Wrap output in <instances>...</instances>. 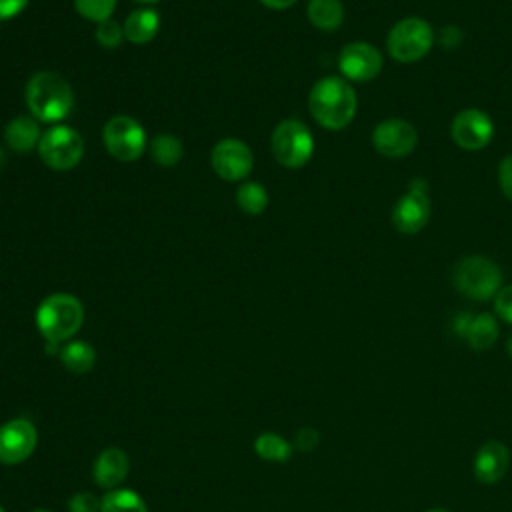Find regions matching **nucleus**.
Here are the masks:
<instances>
[{"label": "nucleus", "instance_id": "f257e3e1", "mask_svg": "<svg viewBox=\"0 0 512 512\" xmlns=\"http://www.w3.org/2000/svg\"><path fill=\"white\" fill-rule=\"evenodd\" d=\"M308 110L314 120L328 130L346 128L356 116V92L346 80L326 76L312 86Z\"/></svg>", "mask_w": 512, "mask_h": 512}, {"label": "nucleus", "instance_id": "f03ea898", "mask_svg": "<svg viewBox=\"0 0 512 512\" xmlns=\"http://www.w3.org/2000/svg\"><path fill=\"white\" fill-rule=\"evenodd\" d=\"M24 96L30 114L36 120L48 124L64 120L74 106V94L70 84L66 82V78L50 70L36 72L28 80Z\"/></svg>", "mask_w": 512, "mask_h": 512}, {"label": "nucleus", "instance_id": "7ed1b4c3", "mask_svg": "<svg viewBox=\"0 0 512 512\" xmlns=\"http://www.w3.org/2000/svg\"><path fill=\"white\" fill-rule=\"evenodd\" d=\"M84 322L82 302L66 292L46 296L36 308V328L46 342L60 344L72 338Z\"/></svg>", "mask_w": 512, "mask_h": 512}, {"label": "nucleus", "instance_id": "20e7f679", "mask_svg": "<svg viewBox=\"0 0 512 512\" xmlns=\"http://www.w3.org/2000/svg\"><path fill=\"white\" fill-rule=\"evenodd\" d=\"M452 282L458 292L474 300H488L498 294L502 274L496 262L486 256H466L452 272Z\"/></svg>", "mask_w": 512, "mask_h": 512}, {"label": "nucleus", "instance_id": "39448f33", "mask_svg": "<svg viewBox=\"0 0 512 512\" xmlns=\"http://www.w3.org/2000/svg\"><path fill=\"white\" fill-rule=\"evenodd\" d=\"M434 44V30L424 18H404L388 32L386 48L396 62H418L424 58Z\"/></svg>", "mask_w": 512, "mask_h": 512}, {"label": "nucleus", "instance_id": "423d86ee", "mask_svg": "<svg viewBox=\"0 0 512 512\" xmlns=\"http://www.w3.org/2000/svg\"><path fill=\"white\" fill-rule=\"evenodd\" d=\"M270 148L276 162H280L284 168H302L312 158L314 138L304 122L286 118L276 124L270 138Z\"/></svg>", "mask_w": 512, "mask_h": 512}, {"label": "nucleus", "instance_id": "0eeeda50", "mask_svg": "<svg viewBox=\"0 0 512 512\" xmlns=\"http://www.w3.org/2000/svg\"><path fill=\"white\" fill-rule=\"evenodd\" d=\"M40 160L52 170H72L84 154V140L78 130L56 124L40 136L38 142Z\"/></svg>", "mask_w": 512, "mask_h": 512}, {"label": "nucleus", "instance_id": "6e6552de", "mask_svg": "<svg viewBox=\"0 0 512 512\" xmlns=\"http://www.w3.org/2000/svg\"><path fill=\"white\" fill-rule=\"evenodd\" d=\"M102 140L106 150L122 162H132L138 160L144 150H146V132L138 120L132 116H112L104 130H102Z\"/></svg>", "mask_w": 512, "mask_h": 512}, {"label": "nucleus", "instance_id": "1a4fd4ad", "mask_svg": "<svg viewBox=\"0 0 512 512\" xmlns=\"http://www.w3.org/2000/svg\"><path fill=\"white\" fill-rule=\"evenodd\" d=\"M210 164L212 170L228 182L244 180L254 166V156L248 144H244L238 138H224L216 142V146L210 152Z\"/></svg>", "mask_w": 512, "mask_h": 512}, {"label": "nucleus", "instance_id": "9d476101", "mask_svg": "<svg viewBox=\"0 0 512 512\" xmlns=\"http://www.w3.org/2000/svg\"><path fill=\"white\" fill-rule=\"evenodd\" d=\"M430 218V200L428 188L422 180H414L408 192L398 198L392 210V224L402 234L420 232Z\"/></svg>", "mask_w": 512, "mask_h": 512}, {"label": "nucleus", "instance_id": "9b49d317", "mask_svg": "<svg viewBox=\"0 0 512 512\" xmlns=\"http://www.w3.org/2000/svg\"><path fill=\"white\" fill-rule=\"evenodd\" d=\"M38 444V430L28 418H14L0 426V464L24 462Z\"/></svg>", "mask_w": 512, "mask_h": 512}, {"label": "nucleus", "instance_id": "f8f14e48", "mask_svg": "<svg viewBox=\"0 0 512 512\" xmlns=\"http://www.w3.org/2000/svg\"><path fill=\"white\" fill-rule=\"evenodd\" d=\"M372 144L378 154L388 158H404L418 144L416 128L402 118L382 120L372 132Z\"/></svg>", "mask_w": 512, "mask_h": 512}, {"label": "nucleus", "instance_id": "ddd939ff", "mask_svg": "<svg viewBox=\"0 0 512 512\" xmlns=\"http://www.w3.org/2000/svg\"><path fill=\"white\" fill-rule=\"evenodd\" d=\"M382 54L368 42H350L338 54V70L344 78L354 82H366L380 74Z\"/></svg>", "mask_w": 512, "mask_h": 512}, {"label": "nucleus", "instance_id": "4468645a", "mask_svg": "<svg viewBox=\"0 0 512 512\" xmlns=\"http://www.w3.org/2000/svg\"><path fill=\"white\" fill-rule=\"evenodd\" d=\"M452 140L470 152L482 150L494 136V124L490 116L478 108H466L458 112L450 126Z\"/></svg>", "mask_w": 512, "mask_h": 512}, {"label": "nucleus", "instance_id": "2eb2a0df", "mask_svg": "<svg viewBox=\"0 0 512 512\" xmlns=\"http://www.w3.org/2000/svg\"><path fill=\"white\" fill-rule=\"evenodd\" d=\"M510 464V452L506 444L490 440L482 444L474 456V476L482 484H496L504 478Z\"/></svg>", "mask_w": 512, "mask_h": 512}, {"label": "nucleus", "instance_id": "dca6fc26", "mask_svg": "<svg viewBox=\"0 0 512 512\" xmlns=\"http://www.w3.org/2000/svg\"><path fill=\"white\" fill-rule=\"evenodd\" d=\"M128 468H130V462H128V456L124 450H120L116 446L104 448L94 462V470H92L94 482L100 488L116 490L124 482Z\"/></svg>", "mask_w": 512, "mask_h": 512}, {"label": "nucleus", "instance_id": "f3484780", "mask_svg": "<svg viewBox=\"0 0 512 512\" xmlns=\"http://www.w3.org/2000/svg\"><path fill=\"white\" fill-rule=\"evenodd\" d=\"M40 136V126L34 116H16L4 130L6 144L18 154H26L32 148H38Z\"/></svg>", "mask_w": 512, "mask_h": 512}, {"label": "nucleus", "instance_id": "a211bd4d", "mask_svg": "<svg viewBox=\"0 0 512 512\" xmlns=\"http://www.w3.org/2000/svg\"><path fill=\"white\" fill-rule=\"evenodd\" d=\"M122 28H124V38L128 42L148 44L160 28V16L152 8H138L128 14Z\"/></svg>", "mask_w": 512, "mask_h": 512}, {"label": "nucleus", "instance_id": "6ab92c4d", "mask_svg": "<svg viewBox=\"0 0 512 512\" xmlns=\"http://www.w3.org/2000/svg\"><path fill=\"white\" fill-rule=\"evenodd\" d=\"M312 26L324 32L338 30L344 20V6L340 0H310L306 8Z\"/></svg>", "mask_w": 512, "mask_h": 512}, {"label": "nucleus", "instance_id": "aec40b11", "mask_svg": "<svg viewBox=\"0 0 512 512\" xmlns=\"http://www.w3.org/2000/svg\"><path fill=\"white\" fill-rule=\"evenodd\" d=\"M60 360L66 370H70L74 374H84V372L92 370V366L96 362V352L88 342L72 340L60 350Z\"/></svg>", "mask_w": 512, "mask_h": 512}, {"label": "nucleus", "instance_id": "412c9836", "mask_svg": "<svg viewBox=\"0 0 512 512\" xmlns=\"http://www.w3.org/2000/svg\"><path fill=\"white\" fill-rule=\"evenodd\" d=\"M498 338V324L492 314H478L470 320L466 340L474 350H488Z\"/></svg>", "mask_w": 512, "mask_h": 512}, {"label": "nucleus", "instance_id": "4be33fe9", "mask_svg": "<svg viewBox=\"0 0 512 512\" xmlns=\"http://www.w3.org/2000/svg\"><path fill=\"white\" fill-rule=\"evenodd\" d=\"M100 512H148V508L138 492L116 488L100 500Z\"/></svg>", "mask_w": 512, "mask_h": 512}, {"label": "nucleus", "instance_id": "5701e85b", "mask_svg": "<svg viewBox=\"0 0 512 512\" xmlns=\"http://www.w3.org/2000/svg\"><path fill=\"white\" fill-rule=\"evenodd\" d=\"M182 142L174 134H156L150 142V156L160 166H174L182 158Z\"/></svg>", "mask_w": 512, "mask_h": 512}, {"label": "nucleus", "instance_id": "b1692460", "mask_svg": "<svg viewBox=\"0 0 512 512\" xmlns=\"http://www.w3.org/2000/svg\"><path fill=\"white\" fill-rule=\"evenodd\" d=\"M236 202L242 212L250 216H258L268 206V192L258 182H242L236 190Z\"/></svg>", "mask_w": 512, "mask_h": 512}, {"label": "nucleus", "instance_id": "393cba45", "mask_svg": "<svg viewBox=\"0 0 512 512\" xmlns=\"http://www.w3.org/2000/svg\"><path fill=\"white\" fill-rule=\"evenodd\" d=\"M254 450L260 458L270 462H286L292 456V446L274 432H262L254 440Z\"/></svg>", "mask_w": 512, "mask_h": 512}, {"label": "nucleus", "instance_id": "a878e982", "mask_svg": "<svg viewBox=\"0 0 512 512\" xmlns=\"http://www.w3.org/2000/svg\"><path fill=\"white\" fill-rule=\"evenodd\" d=\"M74 6L80 16L100 24L112 16L116 0H74Z\"/></svg>", "mask_w": 512, "mask_h": 512}, {"label": "nucleus", "instance_id": "bb28decb", "mask_svg": "<svg viewBox=\"0 0 512 512\" xmlns=\"http://www.w3.org/2000/svg\"><path fill=\"white\" fill-rule=\"evenodd\" d=\"M96 40L104 48H116L124 40V28L116 20L108 18L96 26Z\"/></svg>", "mask_w": 512, "mask_h": 512}, {"label": "nucleus", "instance_id": "cd10ccee", "mask_svg": "<svg viewBox=\"0 0 512 512\" xmlns=\"http://www.w3.org/2000/svg\"><path fill=\"white\" fill-rule=\"evenodd\" d=\"M494 312L504 322L512 324V284L500 288L498 294L494 296Z\"/></svg>", "mask_w": 512, "mask_h": 512}, {"label": "nucleus", "instance_id": "c85d7f7f", "mask_svg": "<svg viewBox=\"0 0 512 512\" xmlns=\"http://www.w3.org/2000/svg\"><path fill=\"white\" fill-rule=\"evenodd\" d=\"M70 512H100V500L90 492H78L68 500Z\"/></svg>", "mask_w": 512, "mask_h": 512}, {"label": "nucleus", "instance_id": "c756f323", "mask_svg": "<svg viewBox=\"0 0 512 512\" xmlns=\"http://www.w3.org/2000/svg\"><path fill=\"white\" fill-rule=\"evenodd\" d=\"M498 182L508 200H512V154H508L498 166Z\"/></svg>", "mask_w": 512, "mask_h": 512}, {"label": "nucleus", "instance_id": "7c9ffc66", "mask_svg": "<svg viewBox=\"0 0 512 512\" xmlns=\"http://www.w3.org/2000/svg\"><path fill=\"white\" fill-rule=\"evenodd\" d=\"M320 442V436L314 428H302L298 434H296V446L304 452H310L316 448V444Z\"/></svg>", "mask_w": 512, "mask_h": 512}, {"label": "nucleus", "instance_id": "2f4dec72", "mask_svg": "<svg viewBox=\"0 0 512 512\" xmlns=\"http://www.w3.org/2000/svg\"><path fill=\"white\" fill-rule=\"evenodd\" d=\"M28 0H0V20L14 18L26 8Z\"/></svg>", "mask_w": 512, "mask_h": 512}, {"label": "nucleus", "instance_id": "473e14b6", "mask_svg": "<svg viewBox=\"0 0 512 512\" xmlns=\"http://www.w3.org/2000/svg\"><path fill=\"white\" fill-rule=\"evenodd\" d=\"M260 4H264L270 10H286L292 4H296V0H258Z\"/></svg>", "mask_w": 512, "mask_h": 512}, {"label": "nucleus", "instance_id": "72a5a7b5", "mask_svg": "<svg viewBox=\"0 0 512 512\" xmlns=\"http://www.w3.org/2000/svg\"><path fill=\"white\" fill-rule=\"evenodd\" d=\"M506 346H508V354H510V356H512V336H510V338H508V344H506Z\"/></svg>", "mask_w": 512, "mask_h": 512}, {"label": "nucleus", "instance_id": "f704fd0d", "mask_svg": "<svg viewBox=\"0 0 512 512\" xmlns=\"http://www.w3.org/2000/svg\"><path fill=\"white\" fill-rule=\"evenodd\" d=\"M426 512H448V510H444V508H430V510H426Z\"/></svg>", "mask_w": 512, "mask_h": 512}, {"label": "nucleus", "instance_id": "c9c22d12", "mask_svg": "<svg viewBox=\"0 0 512 512\" xmlns=\"http://www.w3.org/2000/svg\"><path fill=\"white\" fill-rule=\"evenodd\" d=\"M136 2H140V4H154V2H158V0H136Z\"/></svg>", "mask_w": 512, "mask_h": 512}, {"label": "nucleus", "instance_id": "e433bc0d", "mask_svg": "<svg viewBox=\"0 0 512 512\" xmlns=\"http://www.w3.org/2000/svg\"><path fill=\"white\" fill-rule=\"evenodd\" d=\"M32 512H50V510H46V508H36V510H32Z\"/></svg>", "mask_w": 512, "mask_h": 512}, {"label": "nucleus", "instance_id": "4c0bfd02", "mask_svg": "<svg viewBox=\"0 0 512 512\" xmlns=\"http://www.w3.org/2000/svg\"><path fill=\"white\" fill-rule=\"evenodd\" d=\"M0 512H4V508H2V506H0Z\"/></svg>", "mask_w": 512, "mask_h": 512}]
</instances>
